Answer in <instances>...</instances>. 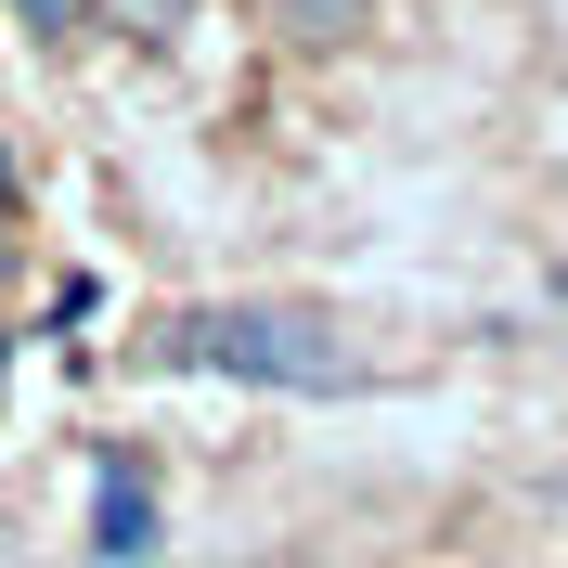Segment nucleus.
Returning <instances> with one entry per match:
<instances>
[{
  "label": "nucleus",
  "instance_id": "nucleus-2",
  "mask_svg": "<svg viewBox=\"0 0 568 568\" xmlns=\"http://www.w3.org/2000/svg\"><path fill=\"white\" fill-rule=\"evenodd\" d=\"M91 556H104V568H142V556H155V491H142L130 453H104V491H91Z\"/></svg>",
  "mask_w": 568,
  "mask_h": 568
},
{
  "label": "nucleus",
  "instance_id": "nucleus-3",
  "mask_svg": "<svg viewBox=\"0 0 568 568\" xmlns=\"http://www.w3.org/2000/svg\"><path fill=\"white\" fill-rule=\"evenodd\" d=\"M297 13H311V27H349V13H362V0H297Z\"/></svg>",
  "mask_w": 568,
  "mask_h": 568
},
{
  "label": "nucleus",
  "instance_id": "nucleus-1",
  "mask_svg": "<svg viewBox=\"0 0 568 568\" xmlns=\"http://www.w3.org/2000/svg\"><path fill=\"white\" fill-rule=\"evenodd\" d=\"M169 362L246 375V388H311V400H349L362 388V362L336 349V323H311V311H194L169 336Z\"/></svg>",
  "mask_w": 568,
  "mask_h": 568
}]
</instances>
